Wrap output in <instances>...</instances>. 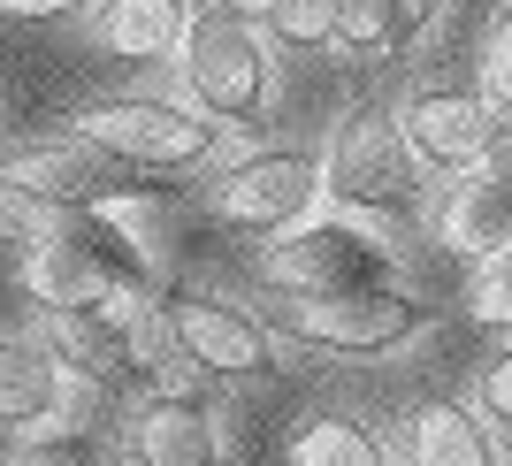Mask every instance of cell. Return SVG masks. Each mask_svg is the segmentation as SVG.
Here are the masks:
<instances>
[{
	"instance_id": "obj_1",
	"label": "cell",
	"mask_w": 512,
	"mask_h": 466,
	"mask_svg": "<svg viewBox=\"0 0 512 466\" xmlns=\"http://www.w3.org/2000/svg\"><path fill=\"white\" fill-rule=\"evenodd\" d=\"M321 176H329V199L344 214H375V222H406L428 207V161L413 153L398 107L383 100H352L321 138Z\"/></svg>"
},
{
	"instance_id": "obj_2",
	"label": "cell",
	"mask_w": 512,
	"mask_h": 466,
	"mask_svg": "<svg viewBox=\"0 0 512 466\" xmlns=\"http://www.w3.org/2000/svg\"><path fill=\"white\" fill-rule=\"evenodd\" d=\"M153 184V169H130L123 153H107L100 138H85L77 123H62L54 138H16L0 146V199H23L39 214L69 207H123Z\"/></svg>"
},
{
	"instance_id": "obj_3",
	"label": "cell",
	"mask_w": 512,
	"mask_h": 466,
	"mask_svg": "<svg viewBox=\"0 0 512 466\" xmlns=\"http://www.w3.org/2000/svg\"><path fill=\"white\" fill-rule=\"evenodd\" d=\"M268 329L314 344L329 360H375L421 337V298L398 283H352V291H268L260 298Z\"/></svg>"
},
{
	"instance_id": "obj_4",
	"label": "cell",
	"mask_w": 512,
	"mask_h": 466,
	"mask_svg": "<svg viewBox=\"0 0 512 466\" xmlns=\"http://www.w3.org/2000/svg\"><path fill=\"white\" fill-rule=\"evenodd\" d=\"M260 31H268V23L230 16V8L199 0L192 39H184V54H176V85H184V100L207 107L222 130L268 123V39H260Z\"/></svg>"
},
{
	"instance_id": "obj_5",
	"label": "cell",
	"mask_w": 512,
	"mask_h": 466,
	"mask_svg": "<svg viewBox=\"0 0 512 466\" xmlns=\"http://www.w3.org/2000/svg\"><path fill=\"white\" fill-rule=\"evenodd\" d=\"M329 199V176H321V146H260L237 153L230 169H214L199 207H207L214 230H245V237H276L314 222V207Z\"/></svg>"
},
{
	"instance_id": "obj_6",
	"label": "cell",
	"mask_w": 512,
	"mask_h": 466,
	"mask_svg": "<svg viewBox=\"0 0 512 466\" xmlns=\"http://www.w3.org/2000/svg\"><path fill=\"white\" fill-rule=\"evenodd\" d=\"M69 123L100 138L107 153H123L130 169H153V176H184L199 161H214L222 146V123L192 100H169V92H107V100L77 107Z\"/></svg>"
},
{
	"instance_id": "obj_7",
	"label": "cell",
	"mask_w": 512,
	"mask_h": 466,
	"mask_svg": "<svg viewBox=\"0 0 512 466\" xmlns=\"http://www.w3.org/2000/svg\"><path fill=\"white\" fill-rule=\"evenodd\" d=\"M268 291H352V283H390V253L360 222H299L276 230L260 253Z\"/></svg>"
},
{
	"instance_id": "obj_8",
	"label": "cell",
	"mask_w": 512,
	"mask_h": 466,
	"mask_svg": "<svg viewBox=\"0 0 512 466\" xmlns=\"http://www.w3.org/2000/svg\"><path fill=\"white\" fill-rule=\"evenodd\" d=\"M398 123H406L413 153H421L436 176H467V169L490 161L505 107H497L482 85H421V92L398 100Z\"/></svg>"
},
{
	"instance_id": "obj_9",
	"label": "cell",
	"mask_w": 512,
	"mask_h": 466,
	"mask_svg": "<svg viewBox=\"0 0 512 466\" xmlns=\"http://www.w3.org/2000/svg\"><path fill=\"white\" fill-rule=\"evenodd\" d=\"M176 306V329L192 344V360L207 367L214 382H260V375H283L276 360V329L260 306H230V298H207V291H169Z\"/></svg>"
},
{
	"instance_id": "obj_10",
	"label": "cell",
	"mask_w": 512,
	"mask_h": 466,
	"mask_svg": "<svg viewBox=\"0 0 512 466\" xmlns=\"http://www.w3.org/2000/svg\"><path fill=\"white\" fill-rule=\"evenodd\" d=\"M85 222H92V207L77 214V230H69V237H39V245H31V260H23V283H31V306H39V314L100 306V298L115 291L130 268H138V260L107 253V245L85 230Z\"/></svg>"
},
{
	"instance_id": "obj_11",
	"label": "cell",
	"mask_w": 512,
	"mask_h": 466,
	"mask_svg": "<svg viewBox=\"0 0 512 466\" xmlns=\"http://www.w3.org/2000/svg\"><path fill=\"white\" fill-rule=\"evenodd\" d=\"M436 245L451 260H490L512 245V169L505 161H482V169L451 176V191L436 199Z\"/></svg>"
},
{
	"instance_id": "obj_12",
	"label": "cell",
	"mask_w": 512,
	"mask_h": 466,
	"mask_svg": "<svg viewBox=\"0 0 512 466\" xmlns=\"http://www.w3.org/2000/svg\"><path fill=\"white\" fill-rule=\"evenodd\" d=\"M123 459L130 466H214V405L184 390H146L123 413Z\"/></svg>"
},
{
	"instance_id": "obj_13",
	"label": "cell",
	"mask_w": 512,
	"mask_h": 466,
	"mask_svg": "<svg viewBox=\"0 0 512 466\" xmlns=\"http://www.w3.org/2000/svg\"><path fill=\"white\" fill-rule=\"evenodd\" d=\"M192 16V0H92V46L115 62H176Z\"/></svg>"
},
{
	"instance_id": "obj_14",
	"label": "cell",
	"mask_w": 512,
	"mask_h": 466,
	"mask_svg": "<svg viewBox=\"0 0 512 466\" xmlns=\"http://www.w3.org/2000/svg\"><path fill=\"white\" fill-rule=\"evenodd\" d=\"M490 413L467 398H421L406 413V466H505Z\"/></svg>"
},
{
	"instance_id": "obj_15",
	"label": "cell",
	"mask_w": 512,
	"mask_h": 466,
	"mask_svg": "<svg viewBox=\"0 0 512 466\" xmlns=\"http://www.w3.org/2000/svg\"><path fill=\"white\" fill-rule=\"evenodd\" d=\"M69 390V367L54 360V344L31 337H0V428H31L46 421Z\"/></svg>"
},
{
	"instance_id": "obj_16",
	"label": "cell",
	"mask_w": 512,
	"mask_h": 466,
	"mask_svg": "<svg viewBox=\"0 0 512 466\" xmlns=\"http://www.w3.org/2000/svg\"><path fill=\"white\" fill-rule=\"evenodd\" d=\"M39 337L54 344V360H62L69 375L100 382V390H115V382L130 375V344H123V329H115L100 306H69V314H46Z\"/></svg>"
},
{
	"instance_id": "obj_17",
	"label": "cell",
	"mask_w": 512,
	"mask_h": 466,
	"mask_svg": "<svg viewBox=\"0 0 512 466\" xmlns=\"http://www.w3.org/2000/svg\"><path fill=\"white\" fill-rule=\"evenodd\" d=\"M276 466H398L383 451V436L352 413H306L299 428H283Z\"/></svg>"
},
{
	"instance_id": "obj_18",
	"label": "cell",
	"mask_w": 512,
	"mask_h": 466,
	"mask_svg": "<svg viewBox=\"0 0 512 466\" xmlns=\"http://www.w3.org/2000/svg\"><path fill=\"white\" fill-rule=\"evenodd\" d=\"M467 321H482V329H497V337L512 329V245L467 268Z\"/></svg>"
},
{
	"instance_id": "obj_19",
	"label": "cell",
	"mask_w": 512,
	"mask_h": 466,
	"mask_svg": "<svg viewBox=\"0 0 512 466\" xmlns=\"http://www.w3.org/2000/svg\"><path fill=\"white\" fill-rule=\"evenodd\" d=\"M337 46L344 54H398L390 0H337Z\"/></svg>"
},
{
	"instance_id": "obj_20",
	"label": "cell",
	"mask_w": 512,
	"mask_h": 466,
	"mask_svg": "<svg viewBox=\"0 0 512 466\" xmlns=\"http://www.w3.org/2000/svg\"><path fill=\"white\" fill-rule=\"evenodd\" d=\"M268 31L283 46H337V0H276Z\"/></svg>"
},
{
	"instance_id": "obj_21",
	"label": "cell",
	"mask_w": 512,
	"mask_h": 466,
	"mask_svg": "<svg viewBox=\"0 0 512 466\" xmlns=\"http://www.w3.org/2000/svg\"><path fill=\"white\" fill-rule=\"evenodd\" d=\"M474 405H482L497 428H512V337H497L490 352H482V367H474Z\"/></svg>"
},
{
	"instance_id": "obj_22",
	"label": "cell",
	"mask_w": 512,
	"mask_h": 466,
	"mask_svg": "<svg viewBox=\"0 0 512 466\" xmlns=\"http://www.w3.org/2000/svg\"><path fill=\"white\" fill-rule=\"evenodd\" d=\"M474 85L490 92L497 107H512V0H505V8H497L490 39H482V69H474Z\"/></svg>"
},
{
	"instance_id": "obj_23",
	"label": "cell",
	"mask_w": 512,
	"mask_h": 466,
	"mask_svg": "<svg viewBox=\"0 0 512 466\" xmlns=\"http://www.w3.org/2000/svg\"><path fill=\"white\" fill-rule=\"evenodd\" d=\"M8 23H62V16H92V0H0Z\"/></svg>"
},
{
	"instance_id": "obj_24",
	"label": "cell",
	"mask_w": 512,
	"mask_h": 466,
	"mask_svg": "<svg viewBox=\"0 0 512 466\" xmlns=\"http://www.w3.org/2000/svg\"><path fill=\"white\" fill-rule=\"evenodd\" d=\"M390 16H398V46H413L421 31H436L444 0H390Z\"/></svg>"
},
{
	"instance_id": "obj_25",
	"label": "cell",
	"mask_w": 512,
	"mask_h": 466,
	"mask_svg": "<svg viewBox=\"0 0 512 466\" xmlns=\"http://www.w3.org/2000/svg\"><path fill=\"white\" fill-rule=\"evenodd\" d=\"M214 8H230V16H253V23L276 16V0H214Z\"/></svg>"
}]
</instances>
